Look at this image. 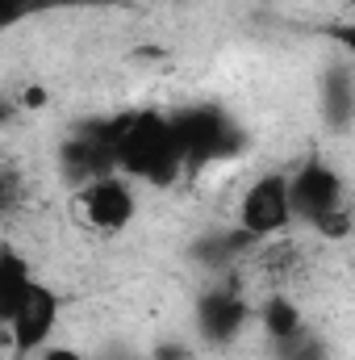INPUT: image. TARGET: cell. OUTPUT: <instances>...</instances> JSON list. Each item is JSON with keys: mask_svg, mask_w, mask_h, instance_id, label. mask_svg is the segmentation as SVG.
<instances>
[{"mask_svg": "<svg viewBox=\"0 0 355 360\" xmlns=\"http://www.w3.org/2000/svg\"><path fill=\"white\" fill-rule=\"evenodd\" d=\"M113 155H117L121 176L147 180L159 188L172 184L188 168L176 117H168L159 109H138V113L113 117Z\"/></svg>", "mask_w": 355, "mask_h": 360, "instance_id": "obj_1", "label": "cell"}, {"mask_svg": "<svg viewBox=\"0 0 355 360\" xmlns=\"http://www.w3.org/2000/svg\"><path fill=\"white\" fill-rule=\"evenodd\" d=\"M288 193H293V218L318 231L322 239H343L351 231V214L343 205V176L326 160L318 155L305 160L288 176Z\"/></svg>", "mask_w": 355, "mask_h": 360, "instance_id": "obj_2", "label": "cell"}, {"mask_svg": "<svg viewBox=\"0 0 355 360\" xmlns=\"http://www.w3.org/2000/svg\"><path fill=\"white\" fill-rule=\"evenodd\" d=\"M180 130V143H184V160L188 168H205V164H217V160H230L247 147V134L243 126L217 109V105H192V109H180L172 113Z\"/></svg>", "mask_w": 355, "mask_h": 360, "instance_id": "obj_3", "label": "cell"}, {"mask_svg": "<svg viewBox=\"0 0 355 360\" xmlns=\"http://www.w3.org/2000/svg\"><path fill=\"white\" fill-rule=\"evenodd\" d=\"M293 193H288V176L284 172H267L260 176L239 201V226L247 235H255L260 243L284 235L293 226Z\"/></svg>", "mask_w": 355, "mask_h": 360, "instance_id": "obj_4", "label": "cell"}, {"mask_svg": "<svg viewBox=\"0 0 355 360\" xmlns=\"http://www.w3.org/2000/svg\"><path fill=\"white\" fill-rule=\"evenodd\" d=\"M59 168L67 184H92L100 176L117 172V155H113V117L109 122H84L63 147H59Z\"/></svg>", "mask_w": 355, "mask_h": 360, "instance_id": "obj_5", "label": "cell"}, {"mask_svg": "<svg viewBox=\"0 0 355 360\" xmlns=\"http://www.w3.org/2000/svg\"><path fill=\"white\" fill-rule=\"evenodd\" d=\"M76 210H80V218L88 222L92 231L117 235V231H126L134 222L138 197H134V188L126 184L121 172H113V176H100V180H92V184H84L76 193Z\"/></svg>", "mask_w": 355, "mask_h": 360, "instance_id": "obj_6", "label": "cell"}, {"mask_svg": "<svg viewBox=\"0 0 355 360\" xmlns=\"http://www.w3.org/2000/svg\"><path fill=\"white\" fill-rule=\"evenodd\" d=\"M247 319H251V306H247V297L234 289V281H217V285H209V289L196 297V331H201V340L213 344V348L234 344V340L243 335Z\"/></svg>", "mask_w": 355, "mask_h": 360, "instance_id": "obj_7", "label": "cell"}, {"mask_svg": "<svg viewBox=\"0 0 355 360\" xmlns=\"http://www.w3.org/2000/svg\"><path fill=\"white\" fill-rule=\"evenodd\" d=\"M59 310H63L59 293H55L51 285L34 281V289L21 297V306H17V310H13V319L4 323V327H8V340H13V348H17L21 356L38 352V348L55 335V327H59Z\"/></svg>", "mask_w": 355, "mask_h": 360, "instance_id": "obj_8", "label": "cell"}, {"mask_svg": "<svg viewBox=\"0 0 355 360\" xmlns=\"http://www.w3.org/2000/svg\"><path fill=\"white\" fill-rule=\"evenodd\" d=\"M251 248H260V239L255 235H247L243 226H234V231H205L196 243H192V260L201 264V269L209 272H226L234 269Z\"/></svg>", "mask_w": 355, "mask_h": 360, "instance_id": "obj_9", "label": "cell"}, {"mask_svg": "<svg viewBox=\"0 0 355 360\" xmlns=\"http://www.w3.org/2000/svg\"><path fill=\"white\" fill-rule=\"evenodd\" d=\"M322 117L330 130H347L355 122V76L351 68H330L322 80Z\"/></svg>", "mask_w": 355, "mask_h": 360, "instance_id": "obj_10", "label": "cell"}, {"mask_svg": "<svg viewBox=\"0 0 355 360\" xmlns=\"http://www.w3.org/2000/svg\"><path fill=\"white\" fill-rule=\"evenodd\" d=\"M29 289H34V269L25 264L21 252L4 248V252H0V319H4V323L13 319V310L21 306V297H25Z\"/></svg>", "mask_w": 355, "mask_h": 360, "instance_id": "obj_11", "label": "cell"}, {"mask_svg": "<svg viewBox=\"0 0 355 360\" xmlns=\"http://www.w3.org/2000/svg\"><path fill=\"white\" fill-rule=\"evenodd\" d=\"M260 323H264V331H267L272 344H276V340H288V335H297V331L305 327L301 306H297L288 293H267L264 306H260Z\"/></svg>", "mask_w": 355, "mask_h": 360, "instance_id": "obj_12", "label": "cell"}, {"mask_svg": "<svg viewBox=\"0 0 355 360\" xmlns=\"http://www.w3.org/2000/svg\"><path fill=\"white\" fill-rule=\"evenodd\" d=\"M272 356L276 360H330V348H326L322 335H314L309 327H301L297 335L276 340V344H272Z\"/></svg>", "mask_w": 355, "mask_h": 360, "instance_id": "obj_13", "label": "cell"}, {"mask_svg": "<svg viewBox=\"0 0 355 360\" xmlns=\"http://www.w3.org/2000/svg\"><path fill=\"white\" fill-rule=\"evenodd\" d=\"M55 4H67V0H0V17H4V25H17V21H25L34 13H46Z\"/></svg>", "mask_w": 355, "mask_h": 360, "instance_id": "obj_14", "label": "cell"}, {"mask_svg": "<svg viewBox=\"0 0 355 360\" xmlns=\"http://www.w3.org/2000/svg\"><path fill=\"white\" fill-rule=\"evenodd\" d=\"M326 34H330V38H335L339 46H347V51L355 55V21H351V25H330Z\"/></svg>", "mask_w": 355, "mask_h": 360, "instance_id": "obj_15", "label": "cell"}, {"mask_svg": "<svg viewBox=\"0 0 355 360\" xmlns=\"http://www.w3.org/2000/svg\"><path fill=\"white\" fill-rule=\"evenodd\" d=\"M151 360H192V356H188V348H184V344H159Z\"/></svg>", "mask_w": 355, "mask_h": 360, "instance_id": "obj_16", "label": "cell"}, {"mask_svg": "<svg viewBox=\"0 0 355 360\" xmlns=\"http://www.w3.org/2000/svg\"><path fill=\"white\" fill-rule=\"evenodd\" d=\"M42 360H84V356H80L76 348H46V352H42Z\"/></svg>", "mask_w": 355, "mask_h": 360, "instance_id": "obj_17", "label": "cell"}, {"mask_svg": "<svg viewBox=\"0 0 355 360\" xmlns=\"http://www.w3.org/2000/svg\"><path fill=\"white\" fill-rule=\"evenodd\" d=\"M42 101H46V92H42V89H25V105H29V109H34V105H42Z\"/></svg>", "mask_w": 355, "mask_h": 360, "instance_id": "obj_18", "label": "cell"}]
</instances>
